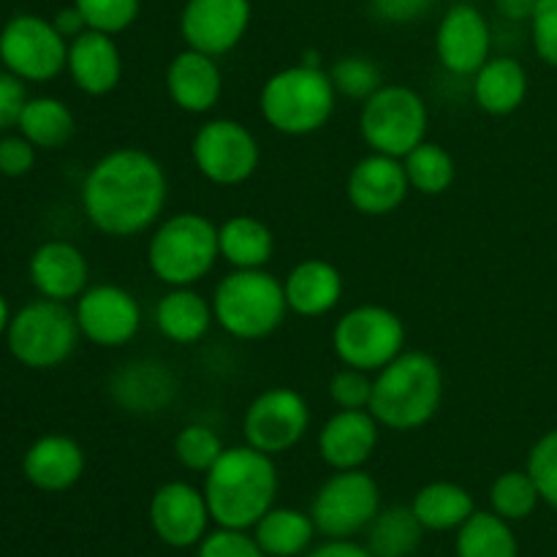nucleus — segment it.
Wrapping results in <instances>:
<instances>
[{
  "label": "nucleus",
  "instance_id": "9",
  "mask_svg": "<svg viewBox=\"0 0 557 557\" xmlns=\"http://www.w3.org/2000/svg\"><path fill=\"white\" fill-rule=\"evenodd\" d=\"M332 348L348 368L379 373L406 351V324L384 305H359L337 319Z\"/></svg>",
  "mask_w": 557,
  "mask_h": 557
},
{
  "label": "nucleus",
  "instance_id": "33",
  "mask_svg": "<svg viewBox=\"0 0 557 557\" xmlns=\"http://www.w3.org/2000/svg\"><path fill=\"white\" fill-rule=\"evenodd\" d=\"M422 533L411 506H389L368 525V549L375 557H408L422 544Z\"/></svg>",
  "mask_w": 557,
  "mask_h": 557
},
{
  "label": "nucleus",
  "instance_id": "44",
  "mask_svg": "<svg viewBox=\"0 0 557 557\" xmlns=\"http://www.w3.org/2000/svg\"><path fill=\"white\" fill-rule=\"evenodd\" d=\"M36 150L25 136H5L0 139V174L5 177H25L36 166Z\"/></svg>",
  "mask_w": 557,
  "mask_h": 557
},
{
  "label": "nucleus",
  "instance_id": "10",
  "mask_svg": "<svg viewBox=\"0 0 557 557\" xmlns=\"http://www.w3.org/2000/svg\"><path fill=\"white\" fill-rule=\"evenodd\" d=\"M201 177L221 188L248 183L261 161V147L253 131L232 117H212L199 125L190 145Z\"/></svg>",
  "mask_w": 557,
  "mask_h": 557
},
{
  "label": "nucleus",
  "instance_id": "6",
  "mask_svg": "<svg viewBox=\"0 0 557 557\" xmlns=\"http://www.w3.org/2000/svg\"><path fill=\"white\" fill-rule=\"evenodd\" d=\"M215 324L237 341H264L281 330L288 302L283 283L267 270H234L212 294Z\"/></svg>",
  "mask_w": 557,
  "mask_h": 557
},
{
  "label": "nucleus",
  "instance_id": "20",
  "mask_svg": "<svg viewBox=\"0 0 557 557\" xmlns=\"http://www.w3.org/2000/svg\"><path fill=\"white\" fill-rule=\"evenodd\" d=\"M166 92L177 109L188 114H210L223 96V74L218 58L185 47L166 69Z\"/></svg>",
  "mask_w": 557,
  "mask_h": 557
},
{
  "label": "nucleus",
  "instance_id": "28",
  "mask_svg": "<svg viewBox=\"0 0 557 557\" xmlns=\"http://www.w3.org/2000/svg\"><path fill=\"white\" fill-rule=\"evenodd\" d=\"M221 259L232 270H264L275 256V234L253 215H234L218 226Z\"/></svg>",
  "mask_w": 557,
  "mask_h": 557
},
{
  "label": "nucleus",
  "instance_id": "34",
  "mask_svg": "<svg viewBox=\"0 0 557 557\" xmlns=\"http://www.w3.org/2000/svg\"><path fill=\"white\" fill-rule=\"evenodd\" d=\"M403 166H406L408 183L411 190L422 196H441L455 185L457 177V163L455 156L446 150L438 141H428L413 147L406 158H403Z\"/></svg>",
  "mask_w": 557,
  "mask_h": 557
},
{
  "label": "nucleus",
  "instance_id": "40",
  "mask_svg": "<svg viewBox=\"0 0 557 557\" xmlns=\"http://www.w3.org/2000/svg\"><path fill=\"white\" fill-rule=\"evenodd\" d=\"M370 375L373 373L343 364L330 381L332 403L341 411H370V400H373V379Z\"/></svg>",
  "mask_w": 557,
  "mask_h": 557
},
{
  "label": "nucleus",
  "instance_id": "37",
  "mask_svg": "<svg viewBox=\"0 0 557 557\" xmlns=\"http://www.w3.org/2000/svg\"><path fill=\"white\" fill-rule=\"evenodd\" d=\"M332 85H335L337 96H346L351 101H368L375 90L384 87V76L381 69L370 58L362 54H348L341 58L330 71Z\"/></svg>",
  "mask_w": 557,
  "mask_h": 557
},
{
  "label": "nucleus",
  "instance_id": "13",
  "mask_svg": "<svg viewBox=\"0 0 557 557\" xmlns=\"http://www.w3.org/2000/svg\"><path fill=\"white\" fill-rule=\"evenodd\" d=\"M310 430V406L292 386H272L250 400L243 419L245 444L264 455H286Z\"/></svg>",
  "mask_w": 557,
  "mask_h": 557
},
{
  "label": "nucleus",
  "instance_id": "23",
  "mask_svg": "<svg viewBox=\"0 0 557 557\" xmlns=\"http://www.w3.org/2000/svg\"><path fill=\"white\" fill-rule=\"evenodd\" d=\"M90 281L85 253L65 239H49L30 256V283L44 299L71 302L79 299Z\"/></svg>",
  "mask_w": 557,
  "mask_h": 557
},
{
  "label": "nucleus",
  "instance_id": "25",
  "mask_svg": "<svg viewBox=\"0 0 557 557\" xmlns=\"http://www.w3.org/2000/svg\"><path fill=\"white\" fill-rule=\"evenodd\" d=\"M288 310L302 319H321L341 305L346 281L341 270L324 259H305L288 270L283 281Z\"/></svg>",
  "mask_w": 557,
  "mask_h": 557
},
{
  "label": "nucleus",
  "instance_id": "32",
  "mask_svg": "<svg viewBox=\"0 0 557 557\" xmlns=\"http://www.w3.org/2000/svg\"><path fill=\"white\" fill-rule=\"evenodd\" d=\"M457 557H520L509 520L490 511H473L466 525L457 528Z\"/></svg>",
  "mask_w": 557,
  "mask_h": 557
},
{
  "label": "nucleus",
  "instance_id": "16",
  "mask_svg": "<svg viewBox=\"0 0 557 557\" xmlns=\"http://www.w3.org/2000/svg\"><path fill=\"white\" fill-rule=\"evenodd\" d=\"M212 515L205 490L188 482H166L150 498V528L166 547H199Z\"/></svg>",
  "mask_w": 557,
  "mask_h": 557
},
{
  "label": "nucleus",
  "instance_id": "12",
  "mask_svg": "<svg viewBox=\"0 0 557 557\" xmlns=\"http://www.w3.org/2000/svg\"><path fill=\"white\" fill-rule=\"evenodd\" d=\"M0 60L25 82H49L69 63V41L49 20L20 14L0 30Z\"/></svg>",
  "mask_w": 557,
  "mask_h": 557
},
{
  "label": "nucleus",
  "instance_id": "8",
  "mask_svg": "<svg viewBox=\"0 0 557 557\" xmlns=\"http://www.w3.org/2000/svg\"><path fill=\"white\" fill-rule=\"evenodd\" d=\"M428 101L406 85H384L362 103L359 112V134L364 145L400 161L428 139Z\"/></svg>",
  "mask_w": 557,
  "mask_h": 557
},
{
  "label": "nucleus",
  "instance_id": "4",
  "mask_svg": "<svg viewBox=\"0 0 557 557\" xmlns=\"http://www.w3.org/2000/svg\"><path fill=\"white\" fill-rule=\"evenodd\" d=\"M261 117L283 136H310L324 128L337 107L332 76L321 65L297 63L275 71L259 96Z\"/></svg>",
  "mask_w": 557,
  "mask_h": 557
},
{
  "label": "nucleus",
  "instance_id": "26",
  "mask_svg": "<svg viewBox=\"0 0 557 557\" xmlns=\"http://www.w3.org/2000/svg\"><path fill=\"white\" fill-rule=\"evenodd\" d=\"M215 324L212 299L196 292L194 286L169 288L156 305V326L166 341L177 346H194L205 341Z\"/></svg>",
  "mask_w": 557,
  "mask_h": 557
},
{
  "label": "nucleus",
  "instance_id": "30",
  "mask_svg": "<svg viewBox=\"0 0 557 557\" xmlns=\"http://www.w3.org/2000/svg\"><path fill=\"white\" fill-rule=\"evenodd\" d=\"M413 515L424 531L446 533L466 525L468 517L476 511L473 495L455 482H430L413 495Z\"/></svg>",
  "mask_w": 557,
  "mask_h": 557
},
{
  "label": "nucleus",
  "instance_id": "46",
  "mask_svg": "<svg viewBox=\"0 0 557 557\" xmlns=\"http://www.w3.org/2000/svg\"><path fill=\"white\" fill-rule=\"evenodd\" d=\"M305 557H375V555L370 553L368 547H362V544L351 542V539H330V542L321 544V547L308 549Z\"/></svg>",
  "mask_w": 557,
  "mask_h": 557
},
{
  "label": "nucleus",
  "instance_id": "7",
  "mask_svg": "<svg viewBox=\"0 0 557 557\" xmlns=\"http://www.w3.org/2000/svg\"><path fill=\"white\" fill-rule=\"evenodd\" d=\"M5 337L16 362L30 370H52L76 351L82 332L69 305L36 299L11 315Z\"/></svg>",
  "mask_w": 557,
  "mask_h": 557
},
{
  "label": "nucleus",
  "instance_id": "19",
  "mask_svg": "<svg viewBox=\"0 0 557 557\" xmlns=\"http://www.w3.org/2000/svg\"><path fill=\"white\" fill-rule=\"evenodd\" d=\"M109 395L123 411L152 417L166 411L177 397V375L161 359H136L109 381Z\"/></svg>",
  "mask_w": 557,
  "mask_h": 557
},
{
  "label": "nucleus",
  "instance_id": "29",
  "mask_svg": "<svg viewBox=\"0 0 557 557\" xmlns=\"http://www.w3.org/2000/svg\"><path fill=\"white\" fill-rule=\"evenodd\" d=\"M313 517L292 506H272L253 525V539L267 557H299L315 539Z\"/></svg>",
  "mask_w": 557,
  "mask_h": 557
},
{
  "label": "nucleus",
  "instance_id": "17",
  "mask_svg": "<svg viewBox=\"0 0 557 557\" xmlns=\"http://www.w3.org/2000/svg\"><path fill=\"white\" fill-rule=\"evenodd\" d=\"M493 30L476 5L457 3L441 16L435 30V54L455 76H473L490 60Z\"/></svg>",
  "mask_w": 557,
  "mask_h": 557
},
{
  "label": "nucleus",
  "instance_id": "11",
  "mask_svg": "<svg viewBox=\"0 0 557 557\" xmlns=\"http://www.w3.org/2000/svg\"><path fill=\"white\" fill-rule=\"evenodd\" d=\"M381 511V490L362 468L335 471L315 493L310 517L326 539H351L368 531Z\"/></svg>",
  "mask_w": 557,
  "mask_h": 557
},
{
  "label": "nucleus",
  "instance_id": "24",
  "mask_svg": "<svg viewBox=\"0 0 557 557\" xmlns=\"http://www.w3.org/2000/svg\"><path fill=\"white\" fill-rule=\"evenodd\" d=\"M85 449L69 435H44L22 457V473L44 493H65L85 473Z\"/></svg>",
  "mask_w": 557,
  "mask_h": 557
},
{
  "label": "nucleus",
  "instance_id": "35",
  "mask_svg": "<svg viewBox=\"0 0 557 557\" xmlns=\"http://www.w3.org/2000/svg\"><path fill=\"white\" fill-rule=\"evenodd\" d=\"M539 500H542V495H539L536 482L528 471L500 473L493 487H490V509L509 522L531 517L536 511Z\"/></svg>",
  "mask_w": 557,
  "mask_h": 557
},
{
  "label": "nucleus",
  "instance_id": "27",
  "mask_svg": "<svg viewBox=\"0 0 557 557\" xmlns=\"http://www.w3.org/2000/svg\"><path fill=\"white\" fill-rule=\"evenodd\" d=\"M528 71L515 58H490L473 74V98L493 117H506L525 103Z\"/></svg>",
  "mask_w": 557,
  "mask_h": 557
},
{
  "label": "nucleus",
  "instance_id": "41",
  "mask_svg": "<svg viewBox=\"0 0 557 557\" xmlns=\"http://www.w3.org/2000/svg\"><path fill=\"white\" fill-rule=\"evenodd\" d=\"M196 557H267L248 531H234V528H218L207 533L199 544Z\"/></svg>",
  "mask_w": 557,
  "mask_h": 557
},
{
  "label": "nucleus",
  "instance_id": "2",
  "mask_svg": "<svg viewBox=\"0 0 557 557\" xmlns=\"http://www.w3.org/2000/svg\"><path fill=\"white\" fill-rule=\"evenodd\" d=\"M277 468L272 455L250 444L228 446L205 473V498L218 528L250 531L277 498Z\"/></svg>",
  "mask_w": 557,
  "mask_h": 557
},
{
  "label": "nucleus",
  "instance_id": "18",
  "mask_svg": "<svg viewBox=\"0 0 557 557\" xmlns=\"http://www.w3.org/2000/svg\"><path fill=\"white\" fill-rule=\"evenodd\" d=\"M346 194L357 212L368 218H384L395 212L397 207H403V201L411 194V183H408L400 158L370 152L354 163Z\"/></svg>",
  "mask_w": 557,
  "mask_h": 557
},
{
  "label": "nucleus",
  "instance_id": "31",
  "mask_svg": "<svg viewBox=\"0 0 557 557\" xmlns=\"http://www.w3.org/2000/svg\"><path fill=\"white\" fill-rule=\"evenodd\" d=\"M20 134L25 136L27 141L38 147V150H60L71 141L76 131L74 112L65 107L60 98L41 96L30 98L25 103V112L20 117Z\"/></svg>",
  "mask_w": 557,
  "mask_h": 557
},
{
  "label": "nucleus",
  "instance_id": "48",
  "mask_svg": "<svg viewBox=\"0 0 557 557\" xmlns=\"http://www.w3.org/2000/svg\"><path fill=\"white\" fill-rule=\"evenodd\" d=\"M539 0H495V9L509 22H531Z\"/></svg>",
  "mask_w": 557,
  "mask_h": 557
},
{
  "label": "nucleus",
  "instance_id": "47",
  "mask_svg": "<svg viewBox=\"0 0 557 557\" xmlns=\"http://www.w3.org/2000/svg\"><path fill=\"white\" fill-rule=\"evenodd\" d=\"M52 25L58 27V33L65 38V41H74L76 36H82L85 30H90V27H87V22H85V16H82V11L76 9V5L60 9L58 14H54Z\"/></svg>",
  "mask_w": 557,
  "mask_h": 557
},
{
  "label": "nucleus",
  "instance_id": "39",
  "mask_svg": "<svg viewBox=\"0 0 557 557\" xmlns=\"http://www.w3.org/2000/svg\"><path fill=\"white\" fill-rule=\"evenodd\" d=\"M528 473L536 482L544 504L557 511V430H549L533 444L528 455Z\"/></svg>",
  "mask_w": 557,
  "mask_h": 557
},
{
  "label": "nucleus",
  "instance_id": "14",
  "mask_svg": "<svg viewBox=\"0 0 557 557\" xmlns=\"http://www.w3.org/2000/svg\"><path fill=\"white\" fill-rule=\"evenodd\" d=\"M76 324L85 341L98 348H123L139 335L141 305L128 288L114 283L87 286L76 299Z\"/></svg>",
  "mask_w": 557,
  "mask_h": 557
},
{
  "label": "nucleus",
  "instance_id": "22",
  "mask_svg": "<svg viewBox=\"0 0 557 557\" xmlns=\"http://www.w3.org/2000/svg\"><path fill=\"white\" fill-rule=\"evenodd\" d=\"M65 71L74 85L87 96H109L123 79V52L114 36L101 30H85L69 41V63Z\"/></svg>",
  "mask_w": 557,
  "mask_h": 557
},
{
  "label": "nucleus",
  "instance_id": "49",
  "mask_svg": "<svg viewBox=\"0 0 557 557\" xmlns=\"http://www.w3.org/2000/svg\"><path fill=\"white\" fill-rule=\"evenodd\" d=\"M11 324V313H9V302H5V297L0 294V335H5V330H9Z\"/></svg>",
  "mask_w": 557,
  "mask_h": 557
},
{
  "label": "nucleus",
  "instance_id": "45",
  "mask_svg": "<svg viewBox=\"0 0 557 557\" xmlns=\"http://www.w3.org/2000/svg\"><path fill=\"white\" fill-rule=\"evenodd\" d=\"M435 0H370L375 20L386 25H411V22L424 20Z\"/></svg>",
  "mask_w": 557,
  "mask_h": 557
},
{
  "label": "nucleus",
  "instance_id": "3",
  "mask_svg": "<svg viewBox=\"0 0 557 557\" xmlns=\"http://www.w3.org/2000/svg\"><path fill=\"white\" fill-rule=\"evenodd\" d=\"M444 400V370L428 351H403L373 379L370 413L381 428L411 433L438 413Z\"/></svg>",
  "mask_w": 557,
  "mask_h": 557
},
{
  "label": "nucleus",
  "instance_id": "5",
  "mask_svg": "<svg viewBox=\"0 0 557 557\" xmlns=\"http://www.w3.org/2000/svg\"><path fill=\"white\" fill-rule=\"evenodd\" d=\"M218 259V226L201 212H174L152 226L147 264L169 288L196 286L215 270Z\"/></svg>",
  "mask_w": 557,
  "mask_h": 557
},
{
  "label": "nucleus",
  "instance_id": "15",
  "mask_svg": "<svg viewBox=\"0 0 557 557\" xmlns=\"http://www.w3.org/2000/svg\"><path fill=\"white\" fill-rule=\"evenodd\" d=\"M250 16V0H188L180 14V36L185 47L221 58L239 47Z\"/></svg>",
  "mask_w": 557,
  "mask_h": 557
},
{
  "label": "nucleus",
  "instance_id": "36",
  "mask_svg": "<svg viewBox=\"0 0 557 557\" xmlns=\"http://www.w3.org/2000/svg\"><path fill=\"white\" fill-rule=\"evenodd\" d=\"M223 441L210 424H185L183 430L174 438V457H177L180 466L190 473H207L215 466L218 457L223 455Z\"/></svg>",
  "mask_w": 557,
  "mask_h": 557
},
{
  "label": "nucleus",
  "instance_id": "43",
  "mask_svg": "<svg viewBox=\"0 0 557 557\" xmlns=\"http://www.w3.org/2000/svg\"><path fill=\"white\" fill-rule=\"evenodd\" d=\"M30 101L25 90V79L11 71H0V131L20 125L25 103Z\"/></svg>",
  "mask_w": 557,
  "mask_h": 557
},
{
  "label": "nucleus",
  "instance_id": "1",
  "mask_svg": "<svg viewBox=\"0 0 557 557\" xmlns=\"http://www.w3.org/2000/svg\"><path fill=\"white\" fill-rule=\"evenodd\" d=\"M169 177L141 147H117L98 158L82 183V210L107 237H136L163 218Z\"/></svg>",
  "mask_w": 557,
  "mask_h": 557
},
{
  "label": "nucleus",
  "instance_id": "38",
  "mask_svg": "<svg viewBox=\"0 0 557 557\" xmlns=\"http://www.w3.org/2000/svg\"><path fill=\"white\" fill-rule=\"evenodd\" d=\"M74 5L82 11L90 30L109 36L128 30L141 11V0H74Z\"/></svg>",
  "mask_w": 557,
  "mask_h": 557
},
{
  "label": "nucleus",
  "instance_id": "42",
  "mask_svg": "<svg viewBox=\"0 0 557 557\" xmlns=\"http://www.w3.org/2000/svg\"><path fill=\"white\" fill-rule=\"evenodd\" d=\"M531 36L539 58L557 69V0H539L531 16Z\"/></svg>",
  "mask_w": 557,
  "mask_h": 557
},
{
  "label": "nucleus",
  "instance_id": "21",
  "mask_svg": "<svg viewBox=\"0 0 557 557\" xmlns=\"http://www.w3.org/2000/svg\"><path fill=\"white\" fill-rule=\"evenodd\" d=\"M379 419L370 411H341L326 419L319 433V455L332 471H354L373 457L379 446Z\"/></svg>",
  "mask_w": 557,
  "mask_h": 557
}]
</instances>
